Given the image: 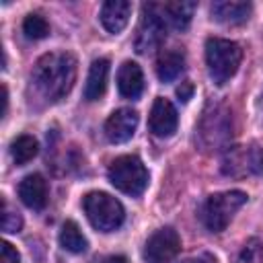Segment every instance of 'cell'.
I'll return each mask as SVG.
<instances>
[{
  "mask_svg": "<svg viewBox=\"0 0 263 263\" xmlns=\"http://www.w3.org/2000/svg\"><path fill=\"white\" fill-rule=\"evenodd\" d=\"M107 175L115 189H119L121 193H127L132 197L142 195L144 189L148 187V171H146L144 162L134 154L115 158L111 162Z\"/></svg>",
  "mask_w": 263,
  "mask_h": 263,
  "instance_id": "obj_6",
  "label": "cell"
},
{
  "mask_svg": "<svg viewBox=\"0 0 263 263\" xmlns=\"http://www.w3.org/2000/svg\"><path fill=\"white\" fill-rule=\"evenodd\" d=\"M23 33L27 39H43L49 33V25L39 12H31L23 21Z\"/></svg>",
  "mask_w": 263,
  "mask_h": 263,
  "instance_id": "obj_20",
  "label": "cell"
},
{
  "mask_svg": "<svg viewBox=\"0 0 263 263\" xmlns=\"http://www.w3.org/2000/svg\"><path fill=\"white\" fill-rule=\"evenodd\" d=\"M177 123H179V117H177L175 105L164 97H156L150 109V119H148L150 132L156 138H168L177 132Z\"/></svg>",
  "mask_w": 263,
  "mask_h": 263,
  "instance_id": "obj_9",
  "label": "cell"
},
{
  "mask_svg": "<svg viewBox=\"0 0 263 263\" xmlns=\"http://www.w3.org/2000/svg\"><path fill=\"white\" fill-rule=\"evenodd\" d=\"M199 144L214 152L228 148L232 140V115L230 111L220 103H210L205 111L201 113L199 125H197Z\"/></svg>",
  "mask_w": 263,
  "mask_h": 263,
  "instance_id": "obj_2",
  "label": "cell"
},
{
  "mask_svg": "<svg viewBox=\"0 0 263 263\" xmlns=\"http://www.w3.org/2000/svg\"><path fill=\"white\" fill-rule=\"evenodd\" d=\"M132 14V4L125 0H109L101 6V23L109 33H119L125 29Z\"/></svg>",
  "mask_w": 263,
  "mask_h": 263,
  "instance_id": "obj_14",
  "label": "cell"
},
{
  "mask_svg": "<svg viewBox=\"0 0 263 263\" xmlns=\"http://www.w3.org/2000/svg\"><path fill=\"white\" fill-rule=\"evenodd\" d=\"M37 150H39V144L29 134L14 138L10 144V156H12L14 164H27L29 160H33L37 156Z\"/></svg>",
  "mask_w": 263,
  "mask_h": 263,
  "instance_id": "obj_18",
  "label": "cell"
},
{
  "mask_svg": "<svg viewBox=\"0 0 263 263\" xmlns=\"http://www.w3.org/2000/svg\"><path fill=\"white\" fill-rule=\"evenodd\" d=\"M166 35V23L160 14L158 4H144L142 6V21L136 31V51L138 53H148L160 47Z\"/></svg>",
  "mask_w": 263,
  "mask_h": 263,
  "instance_id": "obj_7",
  "label": "cell"
},
{
  "mask_svg": "<svg viewBox=\"0 0 263 263\" xmlns=\"http://www.w3.org/2000/svg\"><path fill=\"white\" fill-rule=\"evenodd\" d=\"M60 245H62L66 251H70V253H84L86 247H88V242H86L82 230H80L78 224L72 222V220L64 222V226H62V230H60Z\"/></svg>",
  "mask_w": 263,
  "mask_h": 263,
  "instance_id": "obj_19",
  "label": "cell"
},
{
  "mask_svg": "<svg viewBox=\"0 0 263 263\" xmlns=\"http://www.w3.org/2000/svg\"><path fill=\"white\" fill-rule=\"evenodd\" d=\"M18 197L21 201L31 210H43L47 203V181L39 175H27L18 183Z\"/></svg>",
  "mask_w": 263,
  "mask_h": 263,
  "instance_id": "obj_11",
  "label": "cell"
},
{
  "mask_svg": "<svg viewBox=\"0 0 263 263\" xmlns=\"http://www.w3.org/2000/svg\"><path fill=\"white\" fill-rule=\"evenodd\" d=\"M236 263H263V242L257 240V238L249 240L242 247Z\"/></svg>",
  "mask_w": 263,
  "mask_h": 263,
  "instance_id": "obj_21",
  "label": "cell"
},
{
  "mask_svg": "<svg viewBox=\"0 0 263 263\" xmlns=\"http://www.w3.org/2000/svg\"><path fill=\"white\" fill-rule=\"evenodd\" d=\"M21 226H23V220H21L18 212L10 210L8 201H6V199H2V230L12 234V232H18V230H21Z\"/></svg>",
  "mask_w": 263,
  "mask_h": 263,
  "instance_id": "obj_22",
  "label": "cell"
},
{
  "mask_svg": "<svg viewBox=\"0 0 263 263\" xmlns=\"http://www.w3.org/2000/svg\"><path fill=\"white\" fill-rule=\"evenodd\" d=\"M117 88L125 99H138L144 90V74L136 62H123L117 72Z\"/></svg>",
  "mask_w": 263,
  "mask_h": 263,
  "instance_id": "obj_13",
  "label": "cell"
},
{
  "mask_svg": "<svg viewBox=\"0 0 263 263\" xmlns=\"http://www.w3.org/2000/svg\"><path fill=\"white\" fill-rule=\"evenodd\" d=\"M247 201V193L245 191H222V193H214L205 199V203L201 205V222L210 232H222L232 216L242 208V203Z\"/></svg>",
  "mask_w": 263,
  "mask_h": 263,
  "instance_id": "obj_5",
  "label": "cell"
},
{
  "mask_svg": "<svg viewBox=\"0 0 263 263\" xmlns=\"http://www.w3.org/2000/svg\"><path fill=\"white\" fill-rule=\"evenodd\" d=\"M193 82H189V80H185V82H181L179 86H177V97L183 101V103H187L191 97H193Z\"/></svg>",
  "mask_w": 263,
  "mask_h": 263,
  "instance_id": "obj_24",
  "label": "cell"
},
{
  "mask_svg": "<svg viewBox=\"0 0 263 263\" xmlns=\"http://www.w3.org/2000/svg\"><path fill=\"white\" fill-rule=\"evenodd\" d=\"M253 12L251 2H234V0H220L212 4V18L224 25H240L249 21Z\"/></svg>",
  "mask_w": 263,
  "mask_h": 263,
  "instance_id": "obj_12",
  "label": "cell"
},
{
  "mask_svg": "<svg viewBox=\"0 0 263 263\" xmlns=\"http://www.w3.org/2000/svg\"><path fill=\"white\" fill-rule=\"evenodd\" d=\"M82 208L86 212L88 222L101 232H113L123 224L125 212L119 199L105 191H90L82 199Z\"/></svg>",
  "mask_w": 263,
  "mask_h": 263,
  "instance_id": "obj_4",
  "label": "cell"
},
{
  "mask_svg": "<svg viewBox=\"0 0 263 263\" xmlns=\"http://www.w3.org/2000/svg\"><path fill=\"white\" fill-rule=\"evenodd\" d=\"M240 60H242V49L238 43L220 37H210L205 41V64L216 84L228 82L236 74Z\"/></svg>",
  "mask_w": 263,
  "mask_h": 263,
  "instance_id": "obj_3",
  "label": "cell"
},
{
  "mask_svg": "<svg viewBox=\"0 0 263 263\" xmlns=\"http://www.w3.org/2000/svg\"><path fill=\"white\" fill-rule=\"evenodd\" d=\"M158 8L166 27L175 31H185L193 18L195 2H164V4H158Z\"/></svg>",
  "mask_w": 263,
  "mask_h": 263,
  "instance_id": "obj_15",
  "label": "cell"
},
{
  "mask_svg": "<svg viewBox=\"0 0 263 263\" xmlns=\"http://www.w3.org/2000/svg\"><path fill=\"white\" fill-rule=\"evenodd\" d=\"M8 111V90L6 86H2V115H6Z\"/></svg>",
  "mask_w": 263,
  "mask_h": 263,
  "instance_id": "obj_28",
  "label": "cell"
},
{
  "mask_svg": "<svg viewBox=\"0 0 263 263\" xmlns=\"http://www.w3.org/2000/svg\"><path fill=\"white\" fill-rule=\"evenodd\" d=\"M107 76H109V60L99 58L90 64L86 84H84V99L86 101H99L107 90Z\"/></svg>",
  "mask_w": 263,
  "mask_h": 263,
  "instance_id": "obj_16",
  "label": "cell"
},
{
  "mask_svg": "<svg viewBox=\"0 0 263 263\" xmlns=\"http://www.w3.org/2000/svg\"><path fill=\"white\" fill-rule=\"evenodd\" d=\"M76 80V58L68 51H51L37 60L33 82L47 101L64 99Z\"/></svg>",
  "mask_w": 263,
  "mask_h": 263,
  "instance_id": "obj_1",
  "label": "cell"
},
{
  "mask_svg": "<svg viewBox=\"0 0 263 263\" xmlns=\"http://www.w3.org/2000/svg\"><path fill=\"white\" fill-rule=\"evenodd\" d=\"M181 251V238L175 228L164 226L154 230L142 251V257L146 263H171Z\"/></svg>",
  "mask_w": 263,
  "mask_h": 263,
  "instance_id": "obj_8",
  "label": "cell"
},
{
  "mask_svg": "<svg viewBox=\"0 0 263 263\" xmlns=\"http://www.w3.org/2000/svg\"><path fill=\"white\" fill-rule=\"evenodd\" d=\"M97 263H127V259L123 255H109V257H105V259H101Z\"/></svg>",
  "mask_w": 263,
  "mask_h": 263,
  "instance_id": "obj_27",
  "label": "cell"
},
{
  "mask_svg": "<svg viewBox=\"0 0 263 263\" xmlns=\"http://www.w3.org/2000/svg\"><path fill=\"white\" fill-rule=\"evenodd\" d=\"M253 171L263 175V150H255V156H253Z\"/></svg>",
  "mask_w": 263,
  "mask_h": 263,
  "instance_id": "obj_26",
  "label": "cell"
},
{
  "mask_svg": "<svg viewBox=\"0 0 263 263\" xmlns=\"http://www.w3.org/2000/svg\"><path fill=\"white\" fill-rule=\"evenodd\" d=\"M0 263H21V257L16 253V249L10 245V242H2V259Z\"/></svg>",
  "mask_w": 263,
  "mask_h": 263,
  "instance_id": "obj_23",
  "label": "cell"
},
{
  "mask_svg": "<svg viewBox=\"0 0 263 263\" xmlns=\"http://www.w3.org/2000/svg\"><path fill=\"white\" fill-rule=\"evenodd\" d=\"M181 263H216V259L210 255V253H201V255H195V257H189Z\"/></svg>",
  "mask_w": 263,
  "mask_h": 263,
  "instance_id": "obj_25",
  "label": "cell"
},
{
  "mask_svg": "<svg viewBox=\"0 0 263 263\" xmlns=\"http://www.w3.org/2000/svg\"><path fill=\"white\" fill-rule=\"evenodd\" d=\"M138 127V113L134 109H117L109 115V119L105 121V136L109 138V142L113 144H121L127 142L134 132Z\"/></svg>",
  "mask_w": 263,
  "mask_h": 263,
  "instance_id": "obj_10",
  "label": "cell"
},
{
  "mask_svg": "<svg viewBox=\"0 0 263 263\" xmlns=\"http://www.w3.org/2000/svg\"><path fill=\"white\" fill-rule=\"evenodd\" d=\"M185 68V53L181 49H164L156 62V74L162 82L175 80Z\"/></svg>",
  "mask_w": 263,
  "mask_h": 263,
  "instance_id": "obj_17",
  "label": "cell"
}]
</instances>
